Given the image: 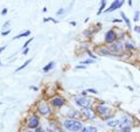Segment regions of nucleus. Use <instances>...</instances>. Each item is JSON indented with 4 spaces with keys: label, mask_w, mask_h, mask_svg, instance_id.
I'll return each instance as SVG.
<instances>
[{
    "label": "nucleus",
    "mask_w": 140,
    "mask_h": 132,
    "mask_svg": "<svg viewBox=\"0 0 140 132\" xmlns=\"http://www.w3.org/2000/svg\"><path fill=\"white\" fill-rule=\"evenodd\" d=\"M63 126H64V129H65L67 131H71V132L82 131V129H83V125H82V123H81L79 120L72 119V118L64 120Z\"/></svg>",
    "instance_id": "1"
},
{
    "label": "nucleus",
    "mask_w": 140,
    "mask_h": 132,
    "mask_svg": "<svg viewBox=\"0 0 140 132\" xmlns=\"http://www.w3.org/2000/svg\"><path fill=\"white\" fill-rule=\"evenodd\" d=\"M75 102H76V104L78 106H81L82 109L83 108H89V106L91 105V101H90V98H88V97H78V98H75Z\"/></svg>",
    "instance_id": "2"
},
{
    "label": "nucleus",
    "mask_w": 140,
    "mask_h": 132,
    "mask_svg": "<svg viewBox=\"0 0 140 132\" xmlns=\"http://www.w3.org/2000/svg\"><path fill=\"white\" fill-rule=\"evenodd\" d=\"M109 50L111 52L112 55H117V54H120V53H121V50H123V43H121L120 41H118V42L113 43L111 47H110V49H109Z\"/></svg>",
    "instance_id": "3"
},
{
    "label": "nucleus",
    "mask_w": 140,
    "mask_h": 132,
    "mask_svg": "<svg viewBox=\"0 0 140 132\" xmlns=\"http://www.w3.org/2000/svg\"><path fill=\"white\" fill-rule=\"evenodd\" d=\"M124 4V0H114L113 2H112V5L109 7V8H106V13H110V12H113V11H116L117 8H120L121 7V5Z\"/></svg>",
    "instance_id": "4"
},
{
    "label": "nucleus",
    "mask_w": 140,
    "mask_h": 132,
    "mask_svg": "<svg viewBox=\"0 0 140 132\" xmlns=\"http://www.w3.org/2000/svg\"><path fill=\"white\" fill-rule=\"evenodd\" d=\"M39 125H40V120L37 118V116H32L29 120H28V127L29 129H36V127H39Z\"/></svg>",
    "instance_id": "5"
},
{
    "label": "nucleus",
    "mask_w": 140,
    "mask_h": 132,
    "mask_svg": "<svg viewBox=\"0 0 140 132\" xmlns=\"http://www.w3.org/2000/svg\"><path fill=\"white\" fill-rule=\"evenodd\" d=\"M117 39V34L114 33L113 29H110L106 34H105V42L106 43H113Z\"/></svg>",
    "instance_id": "6"
},
{
    "label": "nucleus",
    "mask_w": 140,
    "mask_h": 132,
    "mask_svg": "<svg viewBox=\"0 0 140 132\" xmlns=\"http://www.w3.org/2000/svg\"><path fill=\"white\" fill-rule=\"evenodd\" d=\"M131 122H132V120H131V118H130L128 116H124L123 118H121L120 120H119V125H118V126H119L120 129H124V127H127V126H130Z\"/></svg>",
    "instance_id": "7"
},
{
    "label": "nucleus",
    "mask_w": 140,
    "mask_h": 132,
    "mask_svg": "<svg viewBox=\"0 0 140 132\" xmlns=\"http://www.w3.org/2000/svg\"><path fill=\"white\" fill-rule=\"evenodd\" d=\"M39 111H40V113L41 115H43V116H46V115H48L49 113V111H50V109H49V106L47 105L44 102H42V103H40L39 104Z\"/></svg>",
    "instance_id": "8"
},
{
    "label": "nucleus",
    "mask_w": 140,
    "mask_h": 132,
    "mask_svg": "<svg viewBox=\"0 0 140 132\" xmlns=\"http://www.w3.org/2000/svg\"><path fill=\"white\" fill-rule=\"evenodd\" d=\"M82 113L89 119H93L96 117V115L93 113V111H92L90 108H83V109H82Z\"/></svg>",
    "instance_id": "9"
},
{
    "label": "nucleus",
    "mask_w": 140,
    "mask_h": 132,
    "mask_svg": "<svg viewBox=\"0 0 140 132\" xmlns=\"http://www.w3.org/2000/svg\"><path fill=\"white\" fill-rule=\"evenodd\" d=\"M51 104L54 106H56V108H61L64 104V99L62 97H55V98L51 99Z\"/></svg>",
    "instance_id": "10"
},
{
    "label": "nucleus",
    "mask_w": 140,
    "mask_h": 132,
    "mask_svg": "<svg viewBox=\"0 0 140 132\" xmlns=\"http://www.w3.org/2000/svg\"><path fill=\"white\" fill-rule=\"evenodd\" d=\"M97 111L99 115H102V116H106V113H107V111H109V108L105 105V104H99L97 106Z\"/></svg>",
    "instance_id": "11"
},
{
    "label": "nucleus",
    "mask_w": 140,
    "mask_h": 132,
    "mask_svg": "<svg viewBox=\"0 0 140 132\" xmlns=\"http://www.w3.org/2000/svg\"><path fill=\"white\" fill-rule=\"evenodd\" d=\"M107 126H110V127H117L118 125H119V120L118 119H113V120H107Z\"/></svg>",
    "instance_id": "12"
},
{
    "label": "nucleus",
    "mask_w": 140,
    "mask_h": 132,
    "mask_svg": "<svg viewBox=\"0 0 140 132\" xmlns=\"http://www.w3.org/2000/svg\"><path fill=\"white\" fill-rule=\"evenodd\" d=\"M82 132H97V127L95 126H86L82 129Z\"/></svg>",
    "instance_id": "13"
},
{
    "label": "nucleus",
    "mask_w": 140,
    "mask_h": 132,
    "mask_svg": "<svg viewBox=\"0 0 140 132\" xmlns=\"http://www.w3.org/2000/svg\"><path fill=\"white\" fill-rule=\"evenodd\" d=\"M105 4H106V0H102V1H100V7H99V10H98L97 14H100L103 11H104V8H105Z\"/></svg>",
    "instance_id": "14"
},
{
    "label": "nucleus",
    "mask_w": 140,
    "mask_h": 132,
    "mask_svg": "<svg viewBox=\"0 0 140 132\" xmlns=\"http://www.w3.org/2000/svg\"><path fill=\"white\" fill-rule=\"evenodd\" d=\"M99 54L100 55H110L111 52L107 48H99Z\"/></svg>",
    "instance_id": "15"
},
{
    "label": "nucleus",
    "mask_w": 140,
    "mask_h": 132,
    "mask_svg": "<svg viewBox=\"0 0 140 132\" xmlns=\"http://www.w3.org/2000/svg\"><path fill=\"white\" fill-rule=\"evenodd\" d=\"M54 64H55L54 62H49V63H48L47 66H46V67H44V68H43V71H44V73H47V71H49V70H50V69H51V68L54 67Z\"/></svg>",
    "instance_id": "16"
},
{
    "label": "nucleus",
    "mask_w": 140,
    "mask_h": 132,
    "mask_svg": "<svg viewBox=\"0 0 140 132\" xmlns=\"http://www.w3.org/2000/svg\"><path fill=\"white\" fill-rule=\"evenodd\" d=\"M30 34V32L29 30H27V32H25V33H21V34H19V35H16L15 38H14V40H16V39H20V38H23V36H28Z\"/></svg>",
    "instance_id": "17"
},
{
    "label": "nucleus",
    "mask_w": 140,
    "mask_h": 132,
    "mask_svg": "<svg viewBox=\"0 0 140 132\" xmlns=\"http://www.w3.org/2000/svg\"><path fill=\"white\" fill-rule=\"evenodd\" d=\"M121 18H123V20L126 22V25H127V27H131V22H130V20H128V18L126 16L124 13H121Z\"/></svg>",
    "instance_id": "18"
},
{
    "label": "nucleus",
    "mask_w": 140,
    "mask_h": 132,
    "mask_svg": "<svg viewBox=\"0 0 140 132\" xmlns=\"http://www.w3.org/2000/svg\"><path fill=\"white\" fill-rule=\"evenodd\" d=\"M30 62H32V60H28V61H26V62H25V63H23L22 66L19 67V68L16 69V71H20V70H22V69H23V68H26V66H28V64H29Z\"/></svg>",
    "instance_id": "19"
},
{
    "label": "nucleus",
    "mask_w": 140,
    "mask_h": 132,
    "mask_svg": "<svg viewBox=\"0 0 140 132\" xmlns=\"http://www.w3.org/2000/svg\"><path fill=\"white\" fill-rule=\"evenodd\" d=\"M95 62H96V60H92V59H91V60H89V59H88V60L83 61L84 64H90V63H95Z\"/></svg>",
    "instance_id": "20"
},
{
    "label": "nucleus",
    "mask_w": 140,
    "mask_h": 132,
    "mask_svg": "<svg viewBox=\"0 0 140 132\" xmlns=\"http://www.w3.org/2000/svg\"><path fill=\"white\" fill-rule=\"evenodd\" d=\"M125 48H126V49H128V50H133V49H134V47H133L131 43H126Z\"/></svg>",
    "instance_id": "21"
},
{
    "label": "nucleus",
    "mask_w": 140,
    "mask_h": 132,
    "mask_svg": "<svg viewBox=\"0 0 140 132\" xmlns=\"http://www.w3.org/2000/svg\"><path fill=\"white\" fill-rule=\"evenodd\" d=\"M117 132H131V127L127 126V127H124V129H121V130H119V131H117Z\"/></svg>",
    "instance_id": "22"
},
{
    "label": "nucleus",
    "mask_w": 140,
    "mask_h": 132,
    "mask_svg": "<svg viewBox=\"0 0 140 132\" xmlns=\"http://www.w3.org/2000/svg\"><path fill=\"white\" fill-rule=\"evenodd\" d=\"M139 11H137L135 14H134V21H139Z\"/></svg>",
    "instance_id": "23"
},
{
    "label": "nucleus",
    "mask_w": 140,
    "mask_h": 132,
    "mask_svg": "<svg viewBox=\"0 0 140 132\" xmlns=\"http://www.w3.org/2000/svg\"><path fill=\"white\" fill-rule=\"evenodd\" d=\"M86 52H88V54H89V56H90V57H92L93 60H96V59H97V57H96V56H95L93 54H92V53H91V52H90V50H89V49H88Z\"/></svg>",
    "instance_id": "24"
},
{
    "label": "nucleus",
    "mask_w": 140,
    "mask_h": 132,
    "mask_svg": "<svg viewBox=\"0 0 140 132\" xmlns=\"http://www.w3.org/2000/svg\"><path fill=\"white\" fill-rule=\"evenodd\" d=\"M9 33H11V29H8V30H6V32L4 30V32L1 33V35H2V36H5V35H8Z\"/></svg>",
    "instance_id": "25"
},
{
    "label": "nucleus",
    "mask_w": 140,
    "mask_h": 132,
    "mask_svg": "<svg viewBox=\"0 0 140 132\" xmlns=\"http://www.w3.org/2000/svg\"><path fill=\"white\" fill-rule=\"evenodd\" d=\"M32 41H33V39H29V40H28L27 42H26V43L23 44V48H27V46L29 44V43H30V42H32Z\"/></svg>",
    "instance_id": "26"
},
{
    "label": "nucleus",
    "mask_w": 140,
    "mask_h": 132,
    "mask_svg": "<svg viewBox=\"0 0 140 132\" xmlns=\"http://www.w3.org/2000/svg\"><path fill=\"white\" fill-rule=\"evenodd\" d=\"M86 93H97V90H95V89H88V90H86Z\"/></svg>",
    "instance_id": "27"
},
{
    "label": "nucleus",
    "mask_w": 140,
    "mask_h": 132,
    "mask_svg": "<svg viewBox=\"0 0 140 132\" xmlns=\"http://www.w3.org/2000/svg\"><path fill=\"white\" fill-rule=\"evenodd\" d=\"M76 68H77V69H85L86 67H85V66H83V64H78V66L76 67Z\"/></svg>",
    "instance_id": "28"
},
{
    "label": "nucleus",
    "mask_w": 140,
    "mask_h": 132,
    "mask_svg": "<svg viewBox=\"0 0 140 132\" xmlns=\"http://www.w3.org/2000/svg\"><path fill=\"white\" fill-rule=\"evenodd\" d=\"M64 13V10L63 8H61V10H58V12H57V15H61V14Z\"/></svg>",
    "instance_id": "29"
},
{
    "label": "nucleus",
    "mask_w": 140,
    "mask_h": 132,
    "mask_svg": "<svg viewBox=\"0 0 140 132\" xmlns=\"http://www.w3.org/2000/svg\"><path fill=\"white\" fill-rule=\"evenodd\" d=\"M134 30H135L137 33H140V27L139 26H135V27H134Z\"/></svg>",
    "instance_id": "30"
},
{
    "label": "nucleus",
    "mask_w": 140,
    "mask_h": 132,
    "mask_svg": "<svg viewBox=\"0 0 140 132\" xmlns=\"http://www.w3.org/2000/svg\"><path fill=\"white\" fill-rule=\"evenodd\" d=\"M1 14H2V15L7 14V8H4V10H2V12H1Z\"/></svg>",
    "instance_id": "31"
},
{
    "label": "nucleus",
    "mask_w": 140,
    "mask_h": 132,
    "mask_svg": "<svg viewBox=\"0 0 140 132\" xmlns=\"http://www.w3.org/2000/svg\"><path fill=\"white\" fill-rule=\"evenodd\" d=\"M5 48H6V46H4V47H0V53H1V52H4V50H5Z\"/></svg>",
    "instance_id": "32"
},
{
    "label": "nucleus",
    "mask_w": 140,
    "mask_h": 132,
    "mask_svg": "<svg viewBox=\"0 0 140 132\" xmlns=\"http://www.w3.org/2000/svg\"><path fill=\"white\" fill-rule=\"evenodd\" d=\"M36 132H44V130H42L41 127H39V129L36 130Z\"/></svg>",
    "instance_id": "33"
},
{
    "label": "nucleus",
    "mask_w": 140,
    "mask_h": 132,
    "mask_svg": "<svg viewBox=\"0 0 140 132\" xmlns=\"http://www.w3.org/2000/svg\"><path fill=\"white\" fill-rule=\"evenodd\" d=\"M112 21H113V22H120L121 20H118V19H114V20H112Z\"/></svg>",
    "instance_id": "34"
},
{
    "label": "nucleus",
    "mask_w": 140,
    "mask_h": 132,
    "mask_svg": "<svg viewBox=\"0 0 140 132\" xmlns=\"http://www.w3.org/2000/svg\"><path fill=\"white\" fill-rule=\"evenodd\" d=\"M28 50H29V49H28V48H26V49H25V50H23V54H25V55H26V54L28 53Z\"/></svg>",
    "instance_id": "35"
},
{
    "label": "nucleus",
    "mask_w": 140,
    "mask_h": 132,
    "mask_svg": "<svg viewBox=\"0 0 140 132\" xmlns=\"http://www.w3.org/2000/svg\"><path fill=\"white\" fill-rule=\"evenodd\" d=\"M128 5H130V6H132V0H128Z\"/></svg>",
    "instance_id": "36"
},
{
    "label": "nucleus",
    "mask_w": 140,
    "mask_h": 132,
    "mask_svg": "<svg viewBox=\"0 0 140 132\" xmlns=\"http://www.w3.org/2000/svg\"><path fill=\"white\" fill-rule=\"evenodd\" d=\"M26 132H35V131H33V130H29V131H26Z\"/></svg>",
    "instance_id": "37"
},
{
    "label": "nucleus",
    "mask_w": 140,
    "mask_h": 132,
    "mask_svg": "<svg viewBox=\"0 0 140 132\" xmlns=\"http://www.w3.org/2000/svg\"><path fill=\"white\" fill-rule=\"evenodd\" d=\"M60 132H64V131H60Z\"/></svg>",
    "instance_id": "38"
},
{
    "label": "nucleus",
    "mask_w": 140,
    "mask_h": 132,
    "mask_svg": "<svg viewBox=\"0 0 140 132\" xmlns=\"http://www.w3.org/2000/svg\"><path fill=\"white\" fill-rule=\"evenodd\" d=\"M0 64H1V62H0Z\"/></svg>",
    "instance_id": "39"
}]
</instances>
